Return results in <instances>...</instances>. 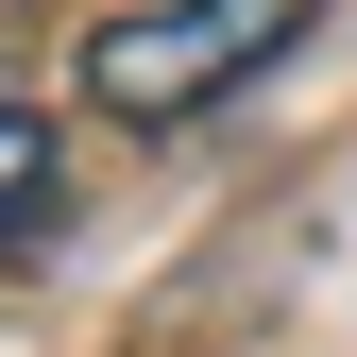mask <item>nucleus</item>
Wrapping results in <instances>:
<instances>
[{"mask_svg": "<svg viewBox=\"0 0 357 357\" xmlns=\"http://www.w3.org/2000/svg\"><path fill=\"white\" fill-rule=\"evenodd\" d=\"M306 17H324V0H137V17L85 34V102H102L119 137H170V119L238 102V85L273 68Z\"/></svg>", "mask_w": 357, "mask_h": 357, "instance_id": "obj_1", "label": "nucleus"}, {"mask_svg": "<svg viewBox=\"0 0 357 357\" xmlns=\"http://www.w3.org/2000/svg\"><path fill=\"white\" fill-rule=\"evenodd\" d=\"M17 221H52V119L0 102V238H17Z\"/></svg>", "mask_w": 357, "mask_h": 357, "instance_id": "obj_2", "label": "nucleus"}]
</instances>
